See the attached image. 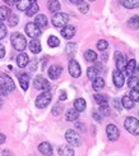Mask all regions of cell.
Wrapping results in <instances>:
<instances>
[{"label":"cell","instance_id":"cell-1","mask_svg":"<svg viewBox=\"0 0 139 156\" xmlns=\"http://www.w3.org/2000/svg\"><path fill=\"white\" fill-rule=\"evenodd\" d=\"M10 42H12V46L17 51H24L26 48H27V40H26V37L22 34H19V32H14V34L10 36Z\"/></svg>","mask_w":139,"mask_h":156},{"label":"cell","instance_id":"cell-2","mask_svg":"<svg viewBox=\"0 0 139 156\" xmlns=\"http://www.w3.org/2000/svg\"><path fill=\"white\" fill-rule=\"evenodd\" d=\"M124 127L129 133H131L133 136L139 134V120L137 118H134V116H128L124 122Z\"/></svg>","mask_w":139,"mask_h":156},{"label":"cell","instance_id":"cell-3","mask_svg":"<svg viewBox=\"0 0 139 156\" xmlns=\"http://www.w3.org/2000/svg\"><path fill=\"white\" fill-rule=\"evenodd\" d=\"M51 100H52V95H51L50 91H43L42 94H40L36 97L35 104L38 109H45L51 102Z\"/></svg>","mask_w":139,"mask_h":156},{"label":"cell","instance_id":"cell-4","mask_svg":"<svg viewBox=\"0 0 139 156\" xmlns=\"http://www.w3.org/2000/svg\"><path fill=\"white\" fill-rule=\"evenodd\" d=\"M52 24L55 26L57 28H63L64 26H67L69 22V16L67 13H61V12H57L52 16Z\"/></svg>","mask_w":139,"mask_h":156},{"label":"cell","instance_id":"cell-5","mask_svg":"<svg viewBox=\"0 0 139 156\" xmlns=\"http://www.w3.org/2000/svg\"><path fill=\"white\" fill-rule=\"evenodd\" d=\"M65 140L70 146H81L82 145V138L78 132L73 131V129H68L65 133Z\"/></svg>","mask_w":139,"mask_h":156},{"label":"cell","instance_id":"cell-6","mask_svg":"<svg viewBox=\"0 0 139 156\" xmlns=\"http://www.w3.org/2000/svg\"><path fill=\"white\" fill-rule=\"evenodd\" d=\"M24 30H26V34H27V36H30L31 38H37V37L41 36V34H42L41 28H40L35 22L27 23V24H26Z\"/></svg>","mask_w":139,"mask_h":156},{"label":"cell","instance_id":"cell-7","mask_svg":"<svg viewBox=\"0 0 139 156\" xmlns=\"http://www.w3.org/2000/svg\"><path fill=\"white\" fill-rule=\"evenodd\" d=\"M33 87L36 90H42V91H50L51 84L46 80L43 76H37L33 80Z\"/></svg>","mask_w":139,"mask_h":156},{"label":"cell","instance_id":"cell-8","mask_svg":"<svg viewBox=\"0 0 139 156\" xmlns=\"http://www.w3.org/2000/svg\"><path fill=\"white\" fill-rule=\"evenodd\" d=\"M0 84L8 91V92H12V91L16 90V83L13 82V80L8 76V74H4V73H0Z\"/></svg>","mask_w":139,"mask_h":156},{"label":"cell","instance_id":"cell-9","mask_svg":"<svg viewBox=\"0 0 139 156\" xmlns=\"http://www.w3.org/2000/svg\"><path fill=\"white\" fill-rule=\"evenodd\" d=\"M68 69H69V74L73 78H78V77H81V74H82L81 66H79V63L77 60H74V59H70Z\"/></svg>","mask_w":139,"mask_h":156},{"label":"cell","instance_id":"cell-10","mask_svg":"<svg viewBox=\"0 0 139 156\" xmlns=\"http://www.w3.org/2000/svg\"><path fill=\"white\" fill-rule=\"evenodd\" d=\"M106 134H107V138L110 141H117L120 137V132H119V128L114 124H109L106 127Z\"/></svg>","mask_w":139,"mask_h":156},{"label":"cell","instance_id":"cell-11","mask_svg":"<svg viewBox=\"0 0 139 156\" xmlns=\"http://www.w3.org/2000/svg\"><path fill=\"white\" fill-rule=\"evenodd\" d=\"M115 64H116V69L123 72L125 70V66H127V59H125V56L120 53V51H115Z\"/></svg>","mask_w":139,"mask_h":156},{"label":"cell","instance_id":"cell-12","mask_svg":"<svg viewBox=\"0 0 139 156\" xmlns=\"http://www.w3.org/2000/svg\"><path fill=\"white\" fill-rule=\"evenodd\" d=\"M61 72H63V68L60 66H57V64H54V66H51L49 68L47 74H49V77L51 78L52 81H55L61 76Z\"/></svg>","mask_w":139,"mask_h":156},{"label":"cell","instance_id":"cell-13","mask_svg":"<svg viewBox=\"0 0 139 156\" xmlns=\"http://www.w3.org/2000/svg\"><path fill=\"white\" fill-rule=\"evenodd\" d=\"M60 34L64 38H67V40H70V38H73V36L75 35V27L74 26H70V24H67L64 26V27L61 28Z\"/></svg>","mask_w":139,"mask_h":156},{"label":"cell","instance_id":"cell-14","mask_svg":"<svg viewBox=\"0 0 139 156\" xmlns=\"http://www.w3.org/2000/svg\"><path fill=\"white\" fill-rule=\"evenodd\" d=\"M112 81H114V84L117 87V88H121L125 83V80H124V74L120 72V70H115L114 73H112Z\"/></svg>","mask_w":139,"mask_h":156},{"label":"cell","instance_id":"cell-15","mask_svg":"<svg viewBox=\"0 0 139 156\" xmlns=\"http://www.w3.org/2000/svg\"><path fill=\"white\" fill-rule=\"evenodd\" d=\"M18 81L23 91H27L30 87V76L27 73H19L18 74Z\"/></svg>","mask_w":139,"mask_h":156},{"label":"cell","instance_id":"cell-16","mask_svg":"<svg viewBox=\"0 0 139 156\" xmlns=\"http://www.w3.org/2000/svg\"><path fill=\"white\" fill-rule=\"evenodd\" d=\"M38 151L45 156H51L52 155V146L49 144V142H42V144H40V146H38Z\"/></svg>","mask_w":139,"mask_h":156},{"label":"cell","instance_id":"cell-17","mask_svg":"<svg viewBox=\"0 0 139 156\" xmlns=\"http://www.w3.org/2000/svg\"><path fill=\"white\" fill-rule=\"evenodd\" d=\"M137 70V60L135 59H131L129 62H127V66H125V74L127 76H133V73Z\"/></svg>","mask_w":139,"mask_h":156},{"label":"cell","instance_id":"cell-18","mask_svg":"<svg viewBox=\"0 0 139 156\" xmlns=\"http://www.w3.org/2000/svg\"><path fill=\"white\" fill-rule=\"evenodd\" d=\"M28 63H30V58H28V55L26 54V53H21V54L17 56V66H18L19 68L27 67Z\"/></svg>","mask_w":139,"mask_h":156},{"label":"cell","instance_id":"cell-19","mask_svg":"<svg viewBox=\"0 0 139 156\" xmlns=\"http://www.w3.org/2000/svg\"><path fill=\"white\" fill-rule=\"evenodd\" d=\"M57 152H59V155H60V156H74V150H73L69 145L59 146Z\"/></svg>","mask_w":139,"mask_h":156},{"label":"cell","instance_id":"cell-20","mask_svg":"<svg viewBox=\"0 0 139 156\" xmlns=\"http://www.w3.org/2000/svg\"><path fill=\"white\" fill-rule=\"evenodd\" d=\"M75 53H77V44L68 42L67 46H65V54H67V56L69 59H73V56L75 55Z\"/></svg>","mask_w":139,"mask_h":156},{"label":"cell","instance_id":"cell-21","mask_svg":"<svg viewBox=\"0 0 139 156\" xmlns=\"http://www.w3.org/2000/svg\"><path fill=\"white\" fill-rule=\"evenodd\" d=\"M120 4L125 9H135L139 8V0H120Z\"/></svg>","mask_w":139,"mask_h":156},{"label":"cell","instance_id":"cell-22","mask_svg":"<svg viewBox=\"0 0 139 156\" xmlns=\"http://www.w3.org/2000/svg\"><path fill=\"white\" fill-rule=\"evenodd\" d=\"M35 23L40 28H46L47 27V17H46L45 14H38V16H36V18H35Z\"/></svg>","mask_w":139,"mask_h":156},{"label":"cell","instance_id":"cell-23","mask_svg":"<svg viewBox=\"0 0 139 156\" xmlns=\"http://www.w3.org/2000/svg\"><path fill=\"white\" fill-rule=\"evenodd\" d=\"M30 50L33 54L41 53V42H40L37 38H32V41L30 42Z\"/></svg>","mask_w":139,"mask_h":156},{"label":"cell","instance_id":"cell-24","mask_svg":"<svg viewBox=\"0 0 139 156\" xmlns=\"http://www.w3.org/2000/svg\"><path fill=\"white\" fill-rule=\"evenodd\" d=\"M47 8H49V10L51 12V13H57L59 10H60V3H59V0H49L47 2Z\"/></svg>","mask_w":139,"mask_h":156},{"label":"cell","instance_id":"cell-25","mask_svg":"<svg viewBox=\"0 0 139 156\" xmlns=\"http://www.w3.org/2000/svg\"><path fill=\"white\" fill-rule=\"evenodd\" d=\"M78 118H79V112H77L75 109H70L65 114V119L68 122H77Z\"/></svg>","mask_w":139,"mask_h":156},{"label":"cell","instance_id":"cell-26","mask_svg":"<svg viewBox=\"0 0 139 156\" xmlns=\"http://www.w3.org/2000/svg\"><path fill=\"white\" fill-rule=\"evenodd\" d=\"M135 105V102L130 99V96L128 95H125L123 96V99H121V106L125 108V109H133Z\"/></svg>","mask_w":139,"mask_h":156},{"label":"cell","instance_id":"cell-27","mask_svg":"<svg viewBox=\"0 0 139 156\" xmlns=\"http://www.w3.org/2000/svg\"><path fill=\"white\" fill-rule=\"evenodd\" d=\"M92 87H93L95 91H101L105 87V80L101 78V77L95 78L93 82H92Z\"/></svg>","mask_w":139,"mask_h":156},{"label":"cell","instance_id":"cell-28","mask_svg":"<svg viewBox=\"0 0 139 156\" xmlns=\"http://www.w3.org/2000/svg\"><path fill=\"white\" fill-rule=\"evenodd\" d=\"M32 4V0H17V8L18 10H22V12H26L27 10V8Z\"/></svg>","mask_w":139,"mask_h":156},{"label":"cell","instance_id":"cell-29","mask_svg":"<svg viewBox=\"0 0 139 156\" xmlns=\"http://www.w3.org/2000/svg\"><path fill=\"white\" fill-rule=\"evenodd\" d=\"M38 5H37V3L36 2H32V4L27 8V10H26V16L27 17H32V16H35L36 13L38 12Z\"/></svg>","mask_w":139,"mask_h":156},{"label":"cell","instance_id":"cell-30","mask_svg":"<svg viewBox=\"0 0 139 156\" xmlns=\"http://www.w3.org/2000/svg\"><path fill=\"white\" fill-rule=\"evenodd\" d=\"M10 9L8 6H0V22H4L10 16Z\"/></svg>","mask_w":139,"mask_h":156},{"label":"cell","instance_id":"cell-31","mask_svg":"<svg viewBox=\"0 0 139 156\" xmlns=\"http://www.w3.org/2000/svg\"><path fill=\"white\" fill-rule=\"evenodd\" d=\"M93 99H95V101L98 104V105H105V104H107V96L103 95V94H100V92L95 94Z\"/></svg>","mask_w":139,"mask_h":156},{"label":"cell","instance_id":"cell-32","mask_svg":"<svg viewBox=\"0 0 139 156\" xmlns=\"http://www.w3.org/2000/svg\"><path fill=\"white\" fill-rule=\"evenodd\" d=\"M85 106H87V104H85L84 99H77L74 101V109L77 112H83V110H85Z\"/></svg>","mask_w":139,"mask_h":156},{"label":"cell","instance_id":"cell-33","mask_svg":"<svg viewBox=\"0 0 139 156\" xmlns=\"http://www.w3.org/2000/svg\"><path fill=\"white\" fill-rule=\"evenodd\" d=\"M128 87L129 88H139V77L130 76L128 80Z\"/></svg>","mask_w":139,"mask_h":156},{"label":"cell","instance_id":"cell-34","mask_svg":"<svg viewBox=\"0 0 139 156\" xmlns=\"http://www.w3.org/2000/svg\"><path fill=\"white\" fill-rule=\"evenodd\" d=\"M84 59L87 60V62H91V63H93L97 60V54H96V51L93 50H87L84 53Z\"/></svg>","mask_w":139,"mask_h":156},{"label":"cell","instance_id":"cell-35","mask_svg":"<svg viewBox=\"0 0 139 156\" xmlns=\"http://www.w3.org/2000/svg\"><path fill=\"white\" fill-rule=\"evenodd\" d=\"M98 74H100V72H98V69L96 67H89L87 69V77H88V80H91V81H93L95 78H97Z\"/></svg>","mask_w":139,"mask_h":156},{"label":"cell","instance_id":"cell-36","mask_svg":"<svg viewBox=\"0 0 139 156\" xmlns=\"http://www.w3.org/2000/svg\"><path fill=\"white\" fill-rule=\"evenodd\" d=\"M8 24H9V27H16V26L18 24L19 22V17L17 14H14V13H10V16L8 17Z\"/></svg>","mask_w":139,"mask_h":156},{"label":"cell","instance_id":"cell-37","mask_svg":"<svg viewBox=\"0 0 139 156\" xmlns=\"http://www.w3.org/2000/svg\"><path fill=\"white\" fill-rule=\"evenodd\" d=\"M129 27H131L133 30H139V16H134L131 17L128 21Z\"/></svg>","mask_w":139,"mask_h":156},{"label":"cell","instance_id":"cell-38","mask_svg":"<svg viewBox=\"0 0 139 156\" xmlns=\"http://www.w3.org/2000/svg\"><path fill=\"white\" fill-rule=\"evenodd\" d=\"M47 45L50 48H57L60 45V41H59V38L56 36H50L47 40Z\"/></svg>","mask_w":139,"mask_h":156},{"label":"cell","instance_id":"cell-39","mask_svg":"<svg viewBox=\"0 0 139 156\" xmlns=\"http://www.w3.org/2000/svg\"><path fill=\"white\" fill-rule=\"evenodd\" d=\"M63 110H64V106H63V104L61 102H56L55 105H54V108H52V114L54 115H60L61 113H63Z\"/></svg>","mask_w":139,"mask_h":156},{"label":"cell","instance_id":"cell-40","mask_svg":"<svg viewBox=\"0 0 139 156\" xmlns=\"http://www.w3.org/2000/svg\"><path fill=\"white\" fill-rule=\"evenodd\" d=\"M98 113L103 116H109L110 115V108L107 106V104H105V105H100V109H98Z\"/></svg>","mask_w":139,"mask_h":156},{"label":"cell","instance_id":"cell-41","mask_svg":"<svg viewBox=\"0 0 139 156\" xmlns=\"http://www.w3.org/2000/svg\"><path fill=\"white\" fill-rule=\"evenodd\" d=\"M129 96L134 102H138L139 101V88H131Z\"/></svg>","mask_w":139,"mask_h":156},{"label":"cell","instance_id":"cell-42","mask_svg":"<svg viewBox=\"0 0 139 156\" xmlns=\"http://www.w3.org/2000/svg\"><path fill=\"white\" fill-rule=\"evenodd\" d=\"M78 9H79V12H81V13L85 14V13L89 10V5L85 3V2H82V3H79V4H78Z\"/></svg>","mask_w":139,"mask_h":156},{"label":"cell","instance_id":"cell-43","mask_svg":"<svg viewBox=\"0 0 139 156\" xmlns=\"http://www.w3.org/2000/svg\"><path fill=\"white\" fill-rule=\"evenodd\" d=\"M107 46H109V42L106 41V40H100V41L97 42V49L100 50V51L107 50Z\"/></svg>","mask_w":139,"mask_h":156},{"label":"cell","instance_id":"cell-44","mask_svg":"<svg viewBox=\"0 0 139 156\" xmlns=\"http://www.w3.org/2000/svg\"><path fill=\"white\" fill-rule=\"evenodd\" d=\"M112 106H114V109L117 110V112H121V109H123V106H121V101H120V100H117V99H114V100H112Z\"/></svg>","mask_w":139,"mask_h":156},{"label":"cell","instance_id":"cell-45","mask_svg":"<svg viewBox=\"0 0 139 156\" xmlns=\"http://www.w3.org/2000/svg\"><path fill=\"white\" fill-rule=\"evenodd\" d=\"M5 36H6V27L3 22H0V40H3Z\"/></svg>","mask_w":139,"mask_h":156},{"label":"cell","instance_id":"cell-46","mask_svg":"<svg viewBox=\"0 0 139 156\" xmlns=\"http://www.w3.org/2000/svg\"><path fill=\"white\" fill-rule=\"evenodd\" d=\"M37 59H33V60H32L31 63H28L30 64V70H31V72H35V70L37 69Z\"/></svg>","mask_w":139,"mask_h":156},{"label":"cell","instance_id":"cell-47","mask_svg":"<svg viewBox=\"0 0 139 156\" xmlns=\"http://www.w3.org/2000/svg\"><path fill=\"white\" fill-rule=\"evenodd\" d=\"M67 92H65V91H60V95H59V100L60 101H65L67 100Z\"/></svg>","mask_w":139,"mask_h":156},{"label":"cell","instance_id":"cell-48","mask_svg":"<svg viewBox=\"0 0 139 156\" xmlns=\"http://www.w3.org/2000/svg\"><path fill=\"white\" fill-rule=\"evenodd\" d=\"M4 56H5V48L0 44V59H3Z\"/></svg>","mask_w":139,"mask_h":156},{"label":"cell","instance_id":"cell-49","mask_svg":"<svg viewBox=\"0 0 139 156\" xmlns=\"http://www.w3.org/2000/svg\"><path fill=\"white\" fill-rule=\"evenodd\" d=\"M6 94H8V91H6V90L2 86V84H0V96H5Z\"/></svg>","mask_w":139,"mask_h":156},{"label":"cell","instance_id":"cell-50","mask_svg":"<svg viewBox=\"0 0 139 156\" xmlns=\"http://www.w3.org/2000/svg\"><path fill=\"white\" fill-rule=\"evenodd\" d=\"M3 2H4L5 4H8V5H16L17 0H3Z\"/></svg>","mask_w":139,"mask_h":156},{"label":"cell","instance_id":"cell-51","mask_svg":"<svg viewBox=\"0 0 139 156\" xmlns=\"http://www.w3.org/2000/svg\"><path fill=\"white\" fill-rule=\"evenodd\" d=\"M93 118H95V120H97L98 123H100L101 122V116H100V114H98V113H93Z\"/></svg>","mask_w":139,"mask_h":156},{"label":"cell","instance_id":"cell-52","mask_svg":"<svg viewBox=\"0 0 139 156\" xmlns=\"http://www.w3.org/2000/svg\"><path fill=\"white\" fill-rule=\"evenodd\" d=\"M47 60H49V58H46V56H45L43 59L41 60V62H42V70L46 68V64H47Z\"/></svg>","mask_w":139,"mask_h":156},{"label":"cell","instance_id":"cell-53","mask_svg":"<svg viewBox=\"0 0 139 156\" xmlns=\"http://www.w3.org/2000/svg\"><path fill=\"white\" fill-rule=\"evenodd\" d=\"M5 134H3V133H0V145H3L4 142H5Z\"/></svg>","mask_w":139,"mask_h":156},{"label":"cell","instance_id":"cell-54","mask_svg":"<svg viewBox=\"0 0 139 156\" xmlns=\"http://www.w3.org/2000/svg\"><path fill=\"white\" fill-rule=\"evenodd\" d=\"M69 2L71 3V4H79V3H82V0H69Z\"/></svg>","mask_w":139,"mask_h":156},{"label":"cell","instance_id":"cell-55","mask_svg":"<svg viewBox=\"0 0 139 156\" xmlns=\"http://www.w3.org/2000/svg\"><path fill=\"white\" fill-rule=\"evenodd\" d=\"M75 127H78L79 129H83V126H82V124H81V123H79V122H78V123H75Z\"/></svg>","mask_w":139,"mask_h":156},{"label":"cell","instance_id":"cell-56","mask_svg":"<svg viewBox=\"0 0 139 156\" xmlns=\"http://www.w3.org/2000/svg\"><path fill=\"white\" fill-rule=\"evenodd\" d=\"M107 58H109V56L106 55V54H103V55H102V59H103V60H106V59H107Z\"/></svg>","mask_w":139,"mask_h":156},{"label":"cell","instance_id":"cell-57","mask_svg":"<svg viewBox=\"0 0 139 156\" xmlns=\"http://www.w3.org/2000/svg\"><path fill=\"white\" fill-rule=\"evenodd\" d=\"M2 106H3V101H0V109H2Z\"/></svg>","mask_w":139,"mask_h":156},{"label":"cell","instance_id":"cell-58","mask_svg":"<svg viewBox=\"0 0 139 156\" xmlns=\"http://www.w3.org/2000/svg\"><path fill=\"white\" fill-rule=\"evenodd\" d=\"M137 68H138V72H139V66H137Z\"/></svg>","mask_w":139,"mask_h":156},{"label":"cell","instance_id":"cell-59","mask_svg":"<svg viewBox=\"0 0 139 156\" xmlns=\"http://www.w3.org/2000/svg\"><path fill=\"white\" fill-rule=\"evenodd\" d=\"M89 2H95V0H89Z\"/></svg>","mask_w":139,"mask_h":156},{"label":"cell","instance_id":"cell-60","mask_svg":"<svg viewBox=\"0 0 139 156\" xmlns=\"http://www.w3.org/2000/svg\"><path fill=\"white\" fill-rule=\"evenodd\" d=\"M0 156H2V155H0Z\"/></svg>","mask_w":139,"mask_h":156}]
</instances>
